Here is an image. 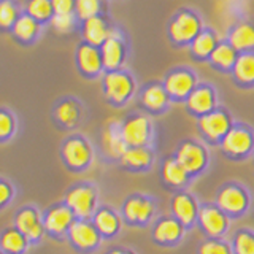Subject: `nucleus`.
<instances>
[{
	"instance_id": "1",
	"label": "nucleus",
	"mask_w": 254,
	"mask_h": 254,
	"mask_svg": "<svg viewBox=\"0 0 254 254\" xmlns=\"http://www.w3.org/2000/svg\"><path fill=\"white\" fill-rule=\"evenodd\" d=\"M95 202H97L95 190L91 186H86V185L70 189L65 195V205L78 218L91 216L95 208Z\"/></svg>"
},
{
	"instance_id": "2",
	"label": "nucleus",
	"mask_w": 254,
	"mask_h": 254,
	"mask_svg": "<svg viewBox=\"0 0 254 254\" xmlns=\"http://www.w3.org/2000/svg\"><path fill=\"white\" fill-rule=\"evenodd\" d=\"M170 37L178 43H186L200 34V21L192 13H180L170 24Z\"/></svg>"
},
{
	"instance_id": "3",
	"label": "nucleus",
	"mask_w": 254,
	"mask_h": 254,
	"mask_svg": "<svg viewBox=\"0 0 254 254\" xmlns=\"http://www.w3.org/2000/svg\"><path fill=\"white\" fill-rule=\"evenodd\" d=\"M127 146H145L151 138V124L145 116H133L121 126Z\"/></svg>"
},
{
	"instance_id": "4",
	"label": "nucleus",
	"mask_w": 254,
	"mask_h": 254,
	"mask_svg": "<svg viewBox=\"0 0 254 254\" xmlns=\"http://www.w3.org/2000/svg\"><path fill=\"white\" fill-rule=\"evenodd\" d=\"M103 86H105L107 97L115 103H121L127 100L133 92V83L130 76L121 73V71H110L105 76Z\"/></svg>"
},
{
	"instance_id": "5",
	"label": "nucleus",
	"mask_w": 254,
	"mask_h": 254,
	"mask_svg": "<svg viewBox=\"0 0 254 254\" xmlns=\"http://www.w3.org/2000/svg\"><path fill=\"white\" fill-rule=\"evenodd\" d=\"M178 162L185 167L186 172L195 175L200 172L206 164V151L203 146L197 145L194 141H186L180 146L177 153Z\"/></svg>"
},
{
	"instance_id": "6",
	"label": "nucleus",
	"mask_w": 254,
	"mask_h": 254,
	"mask_svg": "<svg viewBox=\"0 0 254 254\" xmlns=\"http://www.w3.org/2000/svg\"><path fill=\"white\" fill-rule=\"evenodd\" d=\"M68 237L71 243L79 250H92L100 242V232L97 227L86 221H75L68 229Z\"/></svg>"
},
{
	"instance_id": "7",
	"label": "nucleus",
	"mask_w": 254,
	"mask_h": 254,
	"mask_svg": "<svg viewBox=\"0 0 254 254\" xmlns=\"http://www.w3.org/2000/svg\"><path fill=\"white\" fill-rule=\"evenodd\" d=\"M253 145L254 138L251 132L243 129V127H234L222 138V149L230 156H243L250 153Z\"/></svg>"
},
{
	"instance_id": "8",
	"label": "nucleus",
	"mask_w": 254,
	"mask_h": 254,
	"mask_svg": "<svg viewBox=\"0 0 254 254\" xmlns=\"http://www.w3.org/2000/svg\"><path fill=\"white\" fill-rule=\"evenodd\" d=\"M62 156L71 169H83L91 161V146L83 138H70L62 148Z\"/></svg>"
},
{
	"instance_id": "9",
	"label": "nucleus",
	"mask_w": 254,
	"mask_h": 254,
	"mask_svg": "<svg viewBox=\"0 0 254 254\" xmlns=\"http://www.w3.org/2000/svg\"><path fill=\"white\" fill-rule=\"evenodd\" d=\"M198 126L208 138L219 140L224 138L230 130V118L222 111H210V113L202 115Z\"/></svg>"
},
{
	"instance_id": "10",
	"label": "nucleus",
	"mask_w": 254,
	"mask_h": 254,
	"mask_svg": "<svg viewBox=\"0 0 254 254\" xmlns=\"http://www.w3.org/2000/svg\"><path fill=\"white\" fill-rule=\"evenodd\" d=\"M102 146L105 154L111 159H121L127 151V143L123 137L121 126L118 123H111L105 127L102 133Z\"/></svg>"
},
{
	"instance_id": "11",
	"label": "nucleus",
	"mask_w": 254,
	"mask_h": 254,
	"mask_svg": "<svg viewBox=\"0 0 254 254\" xmlns=\"http://www.w3.org/2000/svg\"><path fill=\"white\" fill-rule=\"evenodd\" d=\"M218 208H221L224 213H242L246 205H248V195L238 186H226L221 189L218 194Z\"/></svg>"
},
{
	"instance_id": "12",
	"label": "nucleus",
	"mask_w": 254,
	"mask_h": 254,
	"mask_svg": "<svg viewBox=\"0 0 254 254\" xmlns=\"http://www.w3.org/2000/svg\"><path fill=\"white\" fill-rule=\"evenodd\" d=\"M198 221L200 226L210 237H219L227 229V216L226 213L216 206H203L198 211Z\"/></svg>"
},
{
	"instance_id": "13",
	"label": "nucleus",
	"mask_w": 254,
	"mask_h": 254,
	"mask_svg": "<svg viewBox=\"0 0 254 254\" xmlns=\"http://www.w3.org/2000/svg\"><path fill=\"white\" fill-rule=\"evenodd\" d=\"M14 226L16 229L26 235L29 240H38L43 234L45 224L40 221L38 213L34 208H21L14 218Z\"/></svg>"
},
{
	"instance_id": "14",
	"label": "nucleus",
	"mask_w": 254,
	"mask_h": 254,
	"mask_svg": "<svg viewBox=\"0 0 254 254\" xmlns=\"http://www.w3.org/2000/svg\"><path fill=\"white\" fill-rule=\"evenodd\" d=\"M124 59V45L118 30H110V37L102 45V61L103 67L108 70H116Z\"/></svg>"
},
{
	"instance_id": "15",
	"label": "nucleus",
	"mask_w": 254,
	"mask_h": 254,
	"mask_svg": "<svg viewBox=\"0 0 254 254\" xmlns=\"http://www.w3.org/2000/svg\"><path fill=\"white\" fill-rule=\"evenodd\" d=\"M73 216H75V213L71 211L67 205L54 206V208H51L45 216V221H43L45 229L56 235L67 232L71 227V224L75 222Z\"/></svg>"
},
{
	"instance_id": "16",
	"label": "nucleus",
	"mask_w": 254,
	"mask_h": 254,
	"mask_svg": "<svg viewBox=\"0 0 254 254\" xmlns=\"http://www.w3.org/2000/svg\"><path fill=\"white\" fill-rule=\"evenodd\" d=\"M194 86H195L194 75L185 70L173 71L165 79V91L172 97H186V95H189L194 91Z\"/></svg>"
},
{
	"instance_id": "17",
	"label": "nucleus",
	"mask_w": 254,
	"mask_h": 254,
	"mask_svg": "<svg viewBox=\"0 0 254 254\" xmlns=\"http://www.w3.org/2000/svg\"><path fill=\"white\" fill-rule=\"evenodd\" d=\"M172 211L183 226L192 224L198 216V210L195 200L188 194H177L172 198Z\"/></svg>"
},
{
	"instance_id": "18",
	"label": "nucleus",
	"mask_w": 254,
	"mask_h": 254,
	"mask_svg": "<svg viewBox=\"0 0 254 254\" xmlns=\"http://www.w3.org/2000/svg\"><path fill=\"white\" fill-rule=\"evenodd\" d=\"M154 211L153 202L146 197H130L124 203V216L130 222H146Z\"/></svg>"
},
{
	"instance_id": "19",
	"label": "nucleus",
	"mask_w": 254,
	"mask_h": 254,
	"mask_svg": "<svg viewBox=\"0 0 254 254\" xmlns=\"http://www.w3.org/2000/svg\"><path fill=\"white\" fill-rule=\"evenodd\" d=\"M153 235L159 243H173L183 237V224L178 219L164 218L154 226Z\"/></svg>"
},
{
	"instance_id": "20",
	"label": "nucleus",
	"mask_w": 254,
	"mask_h": 254,
	"mask_svg": "<svg viewBox=\"0 0 254 254\" xmlns=\"http://www.w3.org/2000/svg\"><path fill=\"white\" fill-rule=\"evenodd\" d=\"M83 34L87 43L92 46H99L105 43V40L110 37V29L100 16H92V18L84 21Z\"/></svg>"
},
{
	"instance_id": "21",
	"label": "nucleus",
	"mask_w": 254,
	"mask_h": 254,
	"mask_svg": "<svg viewBox=\"0 0 254 254\" xmlns=\"http://www.w3.org/2000/svg\"><path fill=\"white\" fill-rule=\"evenodd\" d=\"M188 105L189 108L194 111V113L198 115H206L213 111L214 107V94L210 87L206 86H200L194 89L192 92L189 94L188 97Z\"/></svg>"
},
{
	"instance_id": "22",
	"label": "nucleus",
	"mask_w": 254,
	"mask_h": 254,
	"mask_svg": "<svg viewBox=\"0 0 254 254\" xmlns=\"http://www.w3.org/2000/svg\"><path fill=\"white\" fill-rule=\"evenodd\" d=\"M78 64L84 73L87 75H95L99 73L102 68V56L95 48L89 43L81 45L78 50Z\"/></svg>"
},
{
	"instance_id": "23",
	"label": "nucleus",
	"mask_w": 254,
	"mask_h": 254,
	"mask_svg": "<svg viewBox=\"0 0 254 254\" xmlns=\"http://www.w3.org/2000/svg\"><path fill=\"white\" fill-rule=\"evenodd\" d=\"M188 172L183 167L178 159H167L162 165V177L165 180L167 185H170L173 188H180L188 181Z\"/></svg>"
},
{
	"instance_id": "24",
	"label": "nucleus",
	"mask_w": 254,
	"mask_h": 254,
	"mask_svg": "<svg viewBox=\"0 0 254 254\" xmlns=\"http://www.w3.org/2000/svg\"><path fill=\"white\" fill-rule=\"evenodd\" d=\"M94 226L97 227L100 235L110 237L118 232L121 222H119V218L115 211H111L108 208H100L94 214Z\"/></svg>"
},
{
	"instance_id": "25",
	"label": "nucleus",
	"mask_w": 254,
	"mask_h": 254,
	"mask_svg": "<svg viewBox=\"0 0 254 254\" xmlns=\"http://www.w3.org/2000/svg\"><path fill=\"white\" fill-rule=\"evenodd\" d=\"M229 43L235 50H251L254 48V27L250 24H238V26L230 32Z\"/></svg>"
},
{
	"instance_id": "26",
	"label": "nucleus",
	"mask_w": 254,
	"mask_h": 254,
	"mask_svg": "<svg viewBox=\"0 0 254 254\" xmlns=\"http://www.w3.org/2000/svg\"><path fill=\"white\" fill-rule=\"evenodd\" d=\"M29 238L18 229H6L2 234V250L8 254H21L27 248Z\"/></svg>"
},
{
	"instance_id": "27",
	"label": "nucleus",
	"mask_w": 254,
	"mask_h": 254,
	"mask_svg": "<svg viewBox=\"0 0 254 254\" xmlns=\"http://www.w3.org/2000/svg\"><path fill=\"white\" fill-rule=\"evenodd\" d=\"M121 161L124 165L133 167V169H143V167H148L151 164L153 154L145 146H130L127 148L124 156L121 157Z\"/></svg>"
},
{
	"instance_id": "28",
	"label": "nucleus",
	"mask_w": 254,
	"mask_h": 254,
	"mask_svg": "<svg viewBox=\"0 0 254 254\" xmlns=\"http://www.w3.org/2000/svg\"><path fill=\"white\" fill-rule=\"evenodd\" d=\"M234 73L238 81L242 83H254V54L245 53L238 56L234 65Z\"/></svg>"
},
{
	"instance_id": "29",
	"label": "nucleus",
	"mask_w": 254,
	"mask_h": 254,
	"mask_svg": "<svg viewBox=\"0 0 254 254\" xmlns=\"http://www.w3.org/2000/svg\"><path fill=\"white\" fill-rule=\"evenodd\" d=\"M167 94L169 92H167L162 86L153 84L143 92L141 102H143V105L149 110H161L167 105Z\"/></svg>"
},
{
	"instance_id": "30",
	"label": "nucleus",
	"mask_w": 254,
	"mask_h": 254,
	"mask_svg": "<svg viewBox=\"0 0 254 254\" xmlns=\"http://www.w3.org/2000/svg\"><path fill=\"white\" fill-rule=\"evenodd\" d=\"M214 65H218L221 68H230L235 65L237 61V54H235V48L232 45L227 43H221L216 46V50L213 51L210 56Z\"/></svg>"
},
{
	"instance_id": "31",
	"label": "nucleus",
	"mask_w": 254,
	"mask_h": 254,
	"mask_svg": "<svg viewBox=\"0 0 254 254\" xmlns=\"http://www.w3.org/2000/svg\"><path fill=\"white\" fill-rule=\"evenodd\" d=\"M216 38L208 30L200 32L194 40H192V51L198 58H206V56H211L213 51L216 50Z\"/></svg>"
},
{
	"instance_id": "32",
	"label": "nucleus",
	"mask_w": 254,
	"mask_h": 254,
	"mask_svg": "<svg viewBox=\"0 0 254 254\" xmlns=\"http://www.w3.org/2000/svg\"><path fill=\"white\" fill-rule=\"evenodd\" d=\"M13 32L19 40H22V42H30L38 32L35 18H32V16H21V18L14 22Z\"/></svg>"
},
{
	"instance_id": "33",
	"label": "nucleus",
	"mask_w": 254,
	"mask_h": 254,
	"mask_svg": "<svg viewBox=\"0 0 254 254\" xmlns=\"http://www.w3.org/2000/svg\"><path fill=\"white\" fill-rule=\"evenodd\" d=\"M56 118H58V121L64 126L67 127H71L75 126L78 118H79V110H78V105L75 102H62L61 105L56 108Z\"/></svg>"
},
{
	"instance_id": "34",
	"label": "nucleus",
	"mask_w": 254,
	"mask_h": 254,
	"mask_svg": "<svg viewBox=\"0 0 254 254\" xmlns=\"http://www.w3.org/2000/svg\"><path fill=\"white\" fill-rule=\"evenodd\" d=\"M27 11L32 18H35L38 21H45L50 18L54 10L51 0H29Z\"/></svg>"
},
{
	"instance_id": "35",
	"label": "nucleus",
	"mask_w": 254,
	"mask_h": 254,
	"mask_svg": "<svg viewBox=\"0 0 254 254\" xmlns=\"http://www.w3.org/2000/svg\"><path fill=\"white\" fill-rule=\"evenodd\" d=\"M75 10L79 19H89L92 16H97L100 10V0H76Z\"/></svg>"
},
{
	"instance_id": "36",
	"label": "nucleus",
	"mask_w": 254,
	"mask_h": 254,
	"mask_svg": "<svg viewBox=\"0 0 254 254\" xmlns=\"http://www.w3.org/2000/svg\"><path fill=\"white\" fill-rule=\"evenodd\" d=\"M235 254H254V235L250 232H238L234 238Z\"/></svg>"
},
{
	"instance_id": "37",
	"label": "nucleus",
	"mask_w": 254,
	"mask_h": 254,
	"mask_svg": "<svg viewBox=\"0 0 254 254\" xmlns=\"http://www.w3.org/2000/svg\"><path fill=\"white\" fill-rule=\"evenodd\" d=\"M16 8L10 3V2H3L0 5V24H2V27H10L13 22H16Z\"/></svg>"
},
{
	"instance_id": "38",
	"label": "nucleus",
	"mask_w": 254,
	"mask_h": 254,
	"mask_svg": "<svg viewBox=\"0 0 254 254\" xmlns=\"http://www.w3.org/2000/svg\"><path fill=\"white\" fill-rule=\"evenodd\" d=\"M51 24L58 32H68V30H71V27H73L75 18L71 16V13H68V14H54L51 18Z\"/></svg>"
},
{
	"instance_id": "39",
	"label": "nucleus",
	"mask_w": 254,
	"mask_h": 254,
	"mask_svg": "<svg viewBox=\"0 0 254 254\" xmlns=\"http://www.w3.org/2000/svg\"><path fill=\"white\" fill-rule=\"evenodd\" d=\"M200 254H230V248L219 240H208L200 246Z\"/></svg>"
},
{
	"instance_id": "40",
	"label": "nucleus",
	"mask_w": 254,
	"mask_h": 254,
	"mask_svg": "<svg viewBox=\"0 0 254 254\" xmlns=\"http://www.w3.org/2000/svg\"><path fill=\"white\" fill-rule=\"evenodd\" d=\"M14 129V121L13 118L6 113V111H2L0 113V137L2 138H6L8 135H10Z\"/></svg>"
},
{
	"instance_id": "41",
	"label": "nucleus",
	"mask_w": 254,
	"mask_h": 254,
	"mask_svg": "<svg viewBox=\"0 0 254 254\" xmlns=\"http://www.w3.org/2000/svg\"><path fill=\"white\" fill-rule=\"evenodd\" d=\"M56 14H68L75 8V0H51Z\"/></svg>"
},
{
	"instance_id": "42",
	"label": "nucleus",
	"mask_w": 254,
	"mask_h": 254,
	"mask_svg": "<svg viewBox=\"0 0 254 254\" xmlns=\"http://www.w3.org/2000/svg\"><path fill=\"white\" fill-rule=\"evenodd\" d=\"M10 195H11V188L10 185H6L5 181L0 183V203H6L10 200Z\"/></svg>"
},
{
	"instance_id": "43",
	"label": "nucleus",
	"mask_w": 254,
	"mask_h": 254,
	"mask_svg": "<svg viewBox=\"0 0 254 254\" xmlns=\"http://www.w3.org/2000/svg\"><path fill=\"white\" fill-rule=\"evenodd\" d=\"M110 254H133L130 251H121V250H115V251H111Z\"/></svg>"
}]
</instances>
